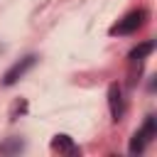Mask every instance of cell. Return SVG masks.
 <instances>
[{
  "label": "cell",
  "mask_w": 157,
  "mask_h": 157,
  "mask_svg": "<svg viewBox=\"0 0 157 157\" xmlns=\"http://www.w3.org/2000/svg\"><path fill=\"white\" fill-rule=\"evenodd\" d=\"M145 20H147V10H132L123 20H118V25L110 27V34H132L145 25Z\"/></svg>",
  "instance_id": "cell-1"
},
{
  "label": "cell",
  "mask_w": 157,
  "mask_h": 157,
  "mask_svg": "<svg viewBox=\"0 0 157 157\" xmlns=\"http://www.w3.org/2000/svg\"><path fill=\"white\" fill-rule=\"evenodd\" d=\"M34 61H37V59H34L32 54H29V56H25V59H20L15 66H10V69L5 71V76H2V83H5V86H12V83H17V78H22V76H25V74H27V71L34 66Z\"/></svg>",
  "instance_id": "cell-2"
},
{
  "label": "cell",
  "mask_w": 157,
  "mask_h": 157,
  "mask_svg": "<svg viewBox=\"0 0 157 157\" xmlns=\"http://www.w3.org/2000/svg\"><path fill=\"white\" fill-rule=\"evenodd\" d=\"M108 103H110V113H113V120H120L123 115V91L118 83H113L108 88Z\"/></svg>",
  "instance_id": "cell-3"
},
{
  "label": "cell",
  "mask_w": 157,
  "mask_h": 157,
  "mask_svg": "<svg viewBox=\"0 0 157 157\" xmlns=\"http://www.w3.org/2000/svg\"><path fill=\"white\" fill-rule=\"evenodd\" d=\"M52 147H54L56 152H64V155H76V152H78V147L71 142L69 135H56V137L52 140Z\"/></svg>",
  "instance_id": "cell-4"
},
{
  "label": "cell",
  "mask_w": 157,
  "mask_h": 157,
  "mask_svg": "<svg viewBox=\"0 0 157 157\" xmlns=\"http://www.w3.org/2000/svg\"><path fill=\"white\" fill-rule=\"evenodd\" d=\"M152 49H155V42H142V44H137V47L130 52V59H132V61H137V59H145V56H147Z\"/></svg>",
  "instance_id": "cell-5"
},
{
  "label": "cell",
  "mask_w": 157,
  "mask_h": 157,
  "mask_svg": "<svg viewBox=\"0 0 157 157\" xmlns=\"http://www.w3.org/2000/svg\"><path fill=\"white\" fill-rule=\"evenodd\" d=\"M147 142H150V140H147V137H145V135L137 130V132L132 135V142H130V152H132V155H140V152L145 150V145H147Z\"/></svg>",
  "instance_id": "cell-6"
},
{
  "label": "cell",
  "mask_w": 157,
  "mask_h": 157,
  "mask_svg": "<svg viewBox=\"0 0 157 157\" xmlns=\"http://www.w3.org/2000/svg\"><path fill=\"white\" fill-rule=\"evenodd\" d=\"M140 132H142L147 140H152V137H155V132H157V125H155V115H147V118H145V125L140 128Z\"/></svg>",
  "instance_id": "cell-7"
},
{
  "label": "cell",
  "mask_w": 157,
  "mask_h": 157,
  "mask_svg": "<svg viewBox=\"0 0 157 157\" xmlns=\"http://www.w3.org/2000/svg\"><path fill=\"white\" fill-rule=\"evenodd\" d=\"M12 150H22V142H10V145H0V152H12Z\"/></svg>",
  "instance_id": "cell-8"
}]
</instances>
